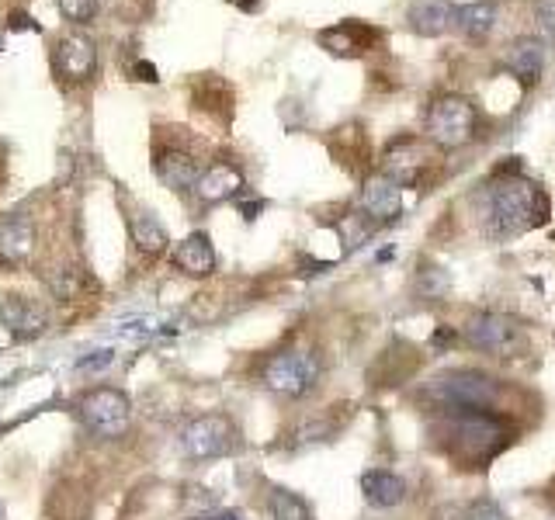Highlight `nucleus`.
Masks as SVG:
<instances>
[{"instance_id":"nucleus-1","label":"nucleus","mask_w":555,"mask_h":520,"mask_svg":"<svg viewBox=\"0 0 555 520\" xmlns=\"http://www.w3.org/2000/svg\"><path fill=\"white\" fill-rule=\"evenodd\" d=\"M431 434L448 458L462 468H486L510 444L507 420L497 410H455L438 413Z\"/></svg>"},{"instance_id":"nucleus-2","label":"nucleus","mask_w":555,"mask_h":520,"mask_svg":"<svg viewBox=\"0 0 555 520\" xmlns=\"http://www.w3.org/2000/svg\"><path fill=\"white\" fill-rule=\"evenodd\" d=\"M486 229L493 240H514V236L538 229L549 222V195L542 188H535L524 177H493L490 191H486Z\"/></svg>"},{"instance_id":"nucleus-3","label":"nucleus","mask_w":555,"mask_h":520,"mask_svg":"<svg viewBox=\"0 0 555 520\" xmlns=\"http://www.w3.org/2000/svg\"><path fill=\"white\" fill-rule=\"evenodd\" d=\"M503 396V382L476 368H455L431 378L420 389V403L431 406V413H455V410H497Z\"/></svg>"},{"instance_id":"nucleus-4","label":"nucleus","mask_w":555,"mask_h":520,"mask_svg":"<svg viewBox=\"0 0 555 520\" xmlns=\"http://www.w3.org/2000/svg\"><path fill=\"white\" fill-rule=\"evenodd\" d=\"M320 378H323V361L313 347H285V351L271 354L261 368V382L275 396H285V399L313 396Z\"/></svg>"},{"instance_id":"nucleus-5","label":"nucleus","mask_w":555,"mask_h":520,"mask_svg":"<svg viewBox=\"0 0 555 520\" xmlns=\"http://www.w3.org/2000/svg\"><path fill=\"white\" fill-rule=\"evenodd\" d=\"M462 333L476 351L497 354V358H517V354L528 351V330L503 312H472L465 319Z\"/></svg>"},{"instance_id":"nucleus-6","label":"nucleus","mask_w":555,"mask_h":520,"mask_svg":"<svg viewBox=\"0 0 555 520\" xmlns=\"http://www.w3.org/2000/svg\"><path fill=\"white\" fill-rule=\"evenodd\" d=\"M479 115L469 98L462 94H444L427 111V139L441 150H462L476 139Z\"/></svg>"},{"instance_id":"nucleus-7","label":"nucleus","mask_w":555,"mask_h":520,"mask_svg":"<svg viewBox=\"0 0 555 520\" xmlns=\"http://www.w3.org/2000/svg\"><path fill=\"white\" fill-rule=\"evenodd\" d=\"M77 413L84 420V427L91 430L94 437H105V441H115L129 430L132 423V403L122 389H111V385H98V389L84 392L77 403Z\"/></svg>"},{"instance_id":"nucleus-8","label":"nucleus","mask_w":555,"mask_h":520,"mask_svg":"<svg viewBox=\"0 0 555 520\" xmlns=\"http://www.w3.org/2000/svg\"><path fill=\"white\" fill-rule=\"evenodd\" d=\"M181 448H184V455L195 458V462H209V458L229 455V451H236L233 420L222 413L195 416V420L181 430Z\"/></svg>"},{"instance_id":"nucleus-9","label":"nucleus","mask_w":555,"mask_h":520,"mask_svg":"<svg viewBox=\"0 0 555 520\" xmlns=\"http://www.w3.org/2000/svg\"><path fill=\"white\" fill-rule=\"evenodd\" d=\"M0 323H4V330L11 333V337H18V340H35V337H42V333L49 330L46 309H42L39 302L25 299V295H18V292L0 295Z\"/></svg>"},{"instance_id":"nucleus-10","label":"nucleus","mask_w":555,"mask_h":520,"mask_svg":"<svg viewBox=\"0 0 555 520\" xmlns=\"http://www.w3.org/2000/svg\"><path fill=\"white\" fill-rule=\"evenodd\" d=\"M417 368H420V351L413 344L396 340V344H389L386 351L375 358L368 375H372V382L379 385V389H392V385H403L406 378L417 375Z\"/></svg>"},{"instance_id":"nucleus-11","label":"nucleus","mask_w":555,"mask_h":520,"mask_svg":"<svg viewBox=\"0 0 555 520\" xmlns=\"http://www.w3.org/2000/svg\"><path fill=\"white\" fill-rule=\"evenodd\" d=\"M361 208L368 219L375 222H392L403 212V184L389 174H372L361 188Z\"/></svg>"},{"instance_id":"nucleus-12","label":"nucleus","mask_w":555,"mask_h":520,"mask_svg":"<svg viewBox=\"0 0 555 520\" xmlns=\"http://www.w3.org/2000/svg\"><path fill=\"white\" fill-rule=\"evenodd\" d=\"M316 42H320V49H327L330 56H361V52H368L379 42V32L368 25H361V21H340V25H330L323 28V32H316Z\"/></svg>"},{"instance_id":"nucleus-13","label":"nucleus","mask_w":555,"mask_h":520,"mask_svg":"<svg viewBox=\"0 0 555 520\" xmlns=\"http://www.w3.org/2000/svg\"><path fill=\"white\" fill-rule=\"evenodd\" d=\"M98 66V49H94L91 39L84 35H70V39L59 42L56 56H53V70L63 80H87Z\"/></svg>"},{"instance_id":"nucleus-14","label":"nucleus","mask_w":555,"mask_h":520,"mask_svg":"<svg viewBox=\"0 0 555 520\" xmlns=\"http://www.w3.org/2000/svg\"><path fill=\"white\" fill-rule=\"evenodd\" d=\"M455 14L458 7L451 0H413L410 11H406V21L424 39H438V35H444L455 25Z\"/></svg>"},{"instance_id":"nucleus-15","label":"nucleus","mask_w":555,"mask_h":520,"mask_svg":"<svg viewBox=\"0 0 555 520\" xmlns=\"http://www.w3.org/2000/svg\"><path fill=\"white\" fill-rule=\"evenodd\" d=\"M507 70L514 73V77L521 80L524 87H535L538 80H542V70H545V46H542V39H535V35H521V39L510 42Z\"/></svg>"},{"instance_id":"nucleus-16","label":"nucleus","mask_w":555,"mask_h":520,"mask_svg":"<svg viewBox=\"0 0 555 520\" xmlns=\"http://www.w3.org/2000/svg\"><path fill=\"white\" fill-rule=\"evenodd\" d=\"M174 267L188 278H209L216 271V250H212V240L205 233H191L184 236L174 247Z\"/></svg>"},{"instance_id":"nucleus-17","label":"nucleus","mask_w":555,"mask_h":520,"mask_svg":"<svg viewBox=\"0 0 555 520\" xmlns=\"http://www.w3.org/2000/svg\"><path fill=\"white\" fill-rule=\"evenodd\" d=\"M153 170H157L160 181H164L167 188H174V191L195 188L198 177H202L198 160L191 153H184V150H160L157 160H153Z\"/></svg>"},{"instance_id":"nucleus-18","label":"nucleus","mask_w":555,"mask_h":520,"mask_svg":"<svg viewBox=\"0 0 555 520\" xmlns=\"http://www.w3.org/2000/svg\"><path fill=\"white\" fill-rule=\"evenodd\" d=\"M361 496H365L368 507H379V510L399 507L406 500V482L396 472L372 468V472L361 475Z\"/></svg>"},{"instance_id":"nucleus-19","label":"nucleus","mask_w":555,"mask_h":520,"mask_svg":"<svg viewBox=\"0 0 555 520\" xmlns=\"http://www.w3.org/2000/svg\"><path fill=\"white\" fill-rule=\"evenodd\" d=\"M240 188H243L240 167H233V163H212V167L202 170V177H198L195 195L202 198V202H226V198L240 195Z\"/></svg>"},{"instance_id":"nucleus-20","label":"nucleus","mask_w":555,"mask_h":520,"mask_svg":"<svg viewBox=\"0 0 555 520\" xmlns=\"http://www.w3.org/2000/svg\"><path fill=\"white\" fill-rule=\"evenodd\" d=\"M497 18H500V4H497V0H472V4L458 7L455 28L469 42H483V39H490V32L497 28Z\"/></svg>"},{"instance_id":"nucleus-21","label":"nucleus","mask_w":555,"mask_h":520,"mask_svg":"<svg viewBox=\"0 0 555 520\" xmlns=\"http://www.w3.org/2000/svg\"><path fill=\"white\" fill-rule=\"evenodd\" d=\"M129 233H132V243H136V250L143 257H160L167 250V243H170L164 222H160L153 212H146V208L129 219Z\"/></svg>"},{"instance_id":"nucleus-22","label":"nucleus","mask_w":555,"mask_h":520,"mask_svg":"<svg viewBox=\"0 0 555 520\" xmlns=\"http://www.w3.org/2000/svg\"><path fill=\"white\" fill-rule=\"evenodd\" d=\"M35 247V229L28 219H21V215H11V219L0 222V254L7 260H21L28 257Z\"/></svg>"},{"instance_id":"nucleus-23","label":"nucleus","mask_w":555,"mask_h":520,"mask_svg":"<svg viewBox=\"0 0 555 520\" xmlns=\"http://www.w3.org/2000/svg\"><path fill=\"white\" fill-rule=\"evenodd\" d=\"M191 98H195L198 108L212 111V115H219V118H226L229 111H233V91H229L219 77H212V73H205L202 80H195Z\"/></svg>"},{"instance_id":"nucleus-24","label":"nucleus","mask_w":555,"mask_h":520,"mask_svg":"<svg viewBox=\"0 0 555 520\" xmlns=\"http://www.w3.org/2000/svg\"><path fill=\"white\" fill-rule=\"evenodd\" d=\"M271 520H313V507L292 489H275L268 500Z\"/></svg>"},{"instance_id":"nucleus-25","label":"nucleus","mask_w":555,"mask_h":520,"mask_svg":"<svg viewBox=\"0 0 555 520\" xmlns=\"http://www.w3.org/2000/svg\"><path fill=\"white\" fill-rule=\"evenodd\" d=\"M448 292H451V278H448L444 267H438V264H420L417 267V295L420 299L438 302Z\"/></svg>"},{"instance_id":"nucleus-26","label":"nucleus","mask_w":555,"mask_h":520,"mask_svg":"<svg viewBox=\"0 0 555 520\" xmlns=\"http://www.w3.org/2000/svg\"><path fill=\"white\" fill-rule=\"evenodd\" d=\"M333 420H327V416H306V420L299 423V427L292 430V444L295 448H309V444H323L333 437Z\"/></svg>"},{"instance_id":"nucleus-27","label":"nucleus","mask_w":555,"mask_h":520,"mask_svg":"<svg viewBox=\"0 0 555 520\" xmlns=\"http://www.w3.org/2000/svg\"><path fill=\"white\" fill-rule=\"evenodd\" d=\"M46 285H49V292H53L56 299H77L80 288H84V278H80L77 271H56V274H49L46 278Z\"/></svg>"},{"instance_id":"nucleus-28","label":"nucleus","mask_w":555,"mask_h":520,"mask_svg":"<svg viewBox=\"0 0 555 520\" xmlns=\"http://www.w3.org/2000/svg\"><path fill=\"white\" fill-rule=\"evenodd\" d=\"M462 520H510V517H507V510H503L497 500H490V496H479V500H472L469 507H465Z\"/></svg>"},{"instance_id":"nucleus-29","label":"nucleus","mask_w":555,"mask_h":520,"mask_svg":"<svg viewBox=\"0 0 555 520\" xmlns=\"http://www.w3.org/2000/svg\"><path fill=\"white\" fill-rule=\"evenodd\" d=\"M59 11L73 25H87L98 14V0H59Z\"/></svg>"},{"instance_id":"nucleus-30","label":"nucleus","mask_w":555,"mask_h":520,"mask_svg":"<svg viewBox=\"0 0 555 520\" xmlns=\"http://www.w3.org/2000/svg\"><path fill=\"white\" fill-rule=\"evenodd\" d=\"M150 7H153V0H111V11L125 21H143L146 14H150Z\"/></svg>"},{"instance_id":"nucleus-31","label":"nucleus","mask_w":555,"mask_h":520,"mask_svg":"<svg viewBox=\"0 0 555 520\" xmlns=\"http://www.w3.org/2000/svg\"><path fill=\"white\" fill-rule=\"evenodd\" d=\"M535 21L545 39H555V0H535Z\"/></svg>"},{"instance_id":"nucleus-32","label":"nucleus","mask_w":555,"mask_h":520,"mask_svg":"<svg viewBox=\"0 0 555 520\" xmlns=\"http://www.w3.org/2000/svg\"><path fill=\"white\" fill-rule=\"evenodd\" d=\"M458 344V333L451 330V326H438V330L431 333V340H427V347H431L434 354H441V351H451V347Z\"/></svg>"},{"instance_id":"nucleus-33","label":"nucleus","mask_w":555,"mask_h":520,"mask_svg":"<svg viewBox=\"0 0 555 520\" xmlns=\"http://www.w3.org/2000/svg\"><path fill=\"white\" fill-rule=\"evenodd\" d=\"M132 73H136V80H146V84H157V66L153 63H146V59H139L136 66H132Z\"/></svg>"},{"instance_id":"nucleus-34","label":"nucleus","mask_w":555,"mask_h":520,"mask_svg":"<svg viewBox=\"0 0 555 520\" xmlns=\"http://www.w3.org/2000/svg\"><path fill=\"white\" fill-rule=\"evenodd\" d=\"M240 212H243V219L247 222H254L257 215L264 212V202H247V205H240Z\"/></svg>"},{"instance_id":"nucleus-35","label":"nucleus","mask_w":555,"mask_h":520,"mask_svg":"<svg viewBox=\"0 0 555 520\" xmlns=\"http://www.w3.org/2000/svg\"><path fill=\"white\" fill-rule=\"evenodd\" d=\"M229 4H236V7H240V11H247V14L261 11V0H229Z\"/></svg>"},{"instance_id":"nucleus-36","label":"nucleus","mask_w":555,"mask_h":520,"mask_svg":"<svg viewBox=\"0 0 555 520\" xmlns=\"http://www.w3.org/2000/svg\"><path fill=\"white\" fill-rule=\"evenodd\" d=\"M205 520H240V514H219V517H205Z\"/></svg>"},{"instance_id":"nucleus-37","label":"nucleus","mask_w":555,"mask_h":520,"mask_svg":"<svg viewBox=\"0 0 555 520\" xmlns=\"http://www.w3.org/2000/svg\"><path fill=\"white\" fill-rule=\"evenodd\" d=\"M0 177H4V150H0Z\"/></svg>"}]
</instances>
